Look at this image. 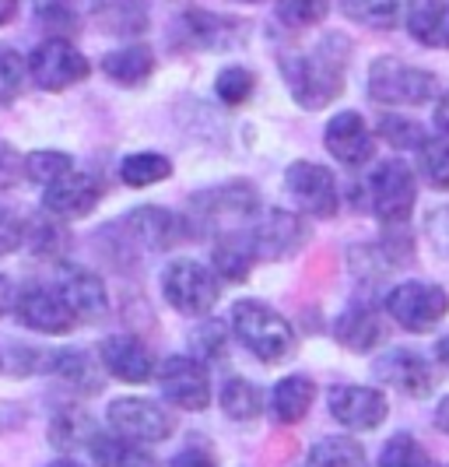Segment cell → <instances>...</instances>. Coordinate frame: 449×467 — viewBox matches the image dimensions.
<instances>
[{"instance_id": "cell-49", "label": "cell", "mask_w": 449, "mask_h": 467, "mask_svg": "<svg viewBox=\"0 0 449 467\" xmlns=\"http://www.w3.org/2000/svg\"><path fill=\"white\" fill-rule=\"evenodd\" d=\"M432 127L449 140V88L443 95H435V109H432Z\"/></svg>"}, {"instance_id": "cell-48", "label": "cell", "mask_w": 449, "mask_h": 467, "mask_svg": "<svg viewBox=\"0 0 449 467\" xmlns=\"http://www.w3.org/2000/svg\"><path fill=\"white\" fill-rule=\"evenodd\" d=\"M428 239H432V246L439 254H449V208L432 211V218H428Z\"/></svg>"}, {"instance_id": "cell-37", "label": "cell", "mask_w": 449, "mask_h": 467, "mask_svg": "<svg viewBox=\"0 0 449 467\" xmlns=\"http://www.w3.org/2000/svg\"><path fill=\"white\" fill-rule=\"evenodd\" d=\"M376 134L390 148H397V151H418L422 144L428 140V130L418 123V119L403 117V113H383L376 123Z\"/></svg>"}, {"instance_id": "cell-42", "label": "cell", "mask_w": 449, "mask_h": 467, "mask_svg": "<svg viewBox=\"0 0 449 467\" xmlns=\"http://www.w3.org/2000/svg\"><path fill=\"white\" fill-rule=\"evenodd\" d=\"M257 92V74L250 67H232L218 70V78H214V95L225 102V106H242L250 95Z\"/></svg>"}, {"instance_id": "cell-52", "label": "cell", "mask_w": 449, "mask_h": 467, "mask_svg": "<svg viewBox=\"0 0 449 467\" xmlns=\"http://www.w3.org/2000/svg\"><path fill=\"white\" fill-rule=\"evenodd\" d=\"M15 15H18V0H0V28L15 22Z\"/></svg>"}, {"instance_id": "cell-17", "label": "cell", "mask_w": 449, "mask_h": 467, "mask_svg": "<svg viewBox=\"0 0 449 467\" xmlns=\"http://www.w3.org/2000/svg\"><path fill=\"white\" fill-rule=\"evenodd\" d=\"M11 309H15V317L22 320L25 327L39 330V334H71L74 324H77L53 285H25L22 292L15 296Z\"/></svg>"}, {"instance_id": "cell-51", "label": "cell", "mask_w": 449, "mask_h": 467, "mask_svg": "<svg viewBox=\"0 0 449 467\" xmlns=\"http://www.w3.org/2000/svg\"><path fill=\"white\" fill-rule=\"evenodd\" d=\"M432 421H435V429H439L443 436H449V394L435 404V415H432Z\"/></svg>"}, {"instance_id": "cell-21", "label": "cell", "mask_w": 449, "mask_h": 467, "mask_svg": "<svg viewBox=\"0 0 449 467\" xmlns=\"http://www.w3.org/2000/svg\"><path fill=\"white\" fill-rule=\"evenodd\" d=\"M98 201H102V183L92 172H77V169L43 187V208L56 218H85L92 214Z\"/></svg>"}, {"instance_id": "cell-9", "label": "cell", "mask_w": 449, "mask_h": 467, "mask_svg": "<svg viewBox=\"0 0 449 467\" xmlns=\"http://www.w3.org/2000/svg\"><path fill=\"white\" fill-rule=\"evenodd\" d=\"M155 379L162 387V398L179 411H204L211 408L214 387L211 373L193 355H168L155 366Z\"/></svg>"}, {"instance_id": "cell-26", "label": "cell", "mask_w": 449, "mask_h": 467, "mask_svg": "<svg viewBox=\"0 0 449 467\" xmlns=\"http://www.w3.org/2000/svg\"><path fill=\"white\" fill-rule=\"evenodd\" d=\"M312 400H316V383L306 373H291L270 387L267 404L278 425H299L309 415Z\"/></svg>"}, {"instance_id": "cell-14", "label": "cell", "mask_w": 449, "mask_h": 467, "mask_svg": "<svg viewBox=\"0 0 449 467\" xmlns=\"http://www.w3.org/2000/svg\"><path fill=\"white\" fill-rule=\"evenodd\" d=\"M327 408L337 425L348 432H372L390 415V400L376 387H358V383H341L327 394Z\"/></svg>"}, {"instance_id": "cell-55", "label": "cell", "mask_w": 449, "mask_h": 467, "mask_svg": "<svg viewBox=\"0 0 449 467\" xmlns=\"http://www.w3.org/2000/svg\"><path fill=\"white\" fill-rule=\"evenodd\" d=\"M232 4H260V0H232Z\"/></svg>"}, {"instance_id": "cell-16", "label": "cell", "mask_w": 449, "mask_h": 467, "mask_svg": "<svg viewBox=\"0 0 449 467\" xmlns=\"http://www.w3.org/2000/svg\"><path fill=\"white\" fill-rule=\"evenodd\" d=\"M323 144H327L331 159H337L341 165H352V169L369 165L376 159V134L365 123V117L355 113V109H341L337 117L327 119Z\"/></svg>"}, {"instance_id": "cell-32", "label": "cell", "mask_w": 449, "mask_h": 467, "mask_svg": "<svg viewBox=\"0 0 449 467\" xmlns=\"http://www.w3.org/2000/svg\"><path fill=\"white\" fill-rule=\"evenodd\" d=\"M411 4L414 0H341V11L365 28H397L407 18Z\"/></svg>"}, {"instance_id": "cell-1", "label": "cell", "mask_w": 449, "mask_h": 467, "mask_svg": "<svg viewBox=\"0 0 449 467\" xmlns=\"http://www.w3.org/2000/svg\"><path fill=\"white\" fill-rule=\"evenodd\" d=\"M348 64H352V39L341 32H327L312 49H288L278 57L288 92L309 113L331 106L344 92Z\"/></svg>"}, {"instance_id": "cell-19", "label": "cell", "mask_w": 449, "mask_h": 467, "mask_svg": "<svg viewBox=\"0 0 449 467\" xmlns=\"http://www.w3.org/2000/svg\"><path fill=\"white\" fill-rule=\"evenodd\" d=\"M179 32L189 47L204 49V53H221V49H236L246 43V22L229 18V15H214L208 7H189L179 18Z\"/></svg>"}, {"instance_id": "cell-45", "label": "cell", "mask_w": 449, "mask_h": 467, "mask_svg": "<svg viewBox=\"0 0 449 467\" xmlns=\"http://www.w3.org/2000/svg\"><path fill=\"white\" fill-rule=\"evenodd\" d=\"M15 250H22V218L0 208V257H11Z\"/></svg>"}, {"instance_id": "cell-35", "label": "cell", "mask_w": 449, "mask_h": 467, "mask_svg": "<svg viewBox=\"0 0 449 467\" xmlns=\"http://www.w3.org/2000/svg\"><path fill=\"white\" fill-rule=\"evenodd\" d=\"M168 176H172V162L158 151H134V155H127L119 162V180L134 190L166 183Z\"/></svg>"}, {"instance_id": "cell-41", "label": "cell", "mask_w": 449, "mask_h": 467, "mask_svg": "<svg viewBox=\"0 0 449 467\" xmlns=\"http://www.w3.org/2000/svg\"><path fill=\"white\" fill-rule=\"evenodd\" d=\"M274 15L284 28L299 32V28H312L331 15V0H278Z\"/></svg>"}, {"instance_id": "cell-24", "label": "cell", "mask_w": 449, "mask_h": 467, "mask_svg": "<svg viewBox=\"0 0 449 467\" xmlns=\"http://www.w3.org/2000/svg\"><path fill=\"white\" fill-rule=\"evenodd\" d=\"M253 264H257V254H253V243H250V229H246V233L214 235L211 271L218 275V281H225V285H242V281L250 278Z\"/></svg>"}, {"instance_id": "cell-10", "label": "cell", "mask_w": 449, "mask_h": 467, "mask_svg": "<svg viewBox=\"0 0 449 467\" xmlns=\"http://www.w3.org/2000/svg\"><path fill=\"white\" fill-rule=\"evenodd\" d=\"M109 429L130 440V443H162L176 432V419L168 415L166 404L151 398H117L106 408Z\"/></svg>"}, {"instance_id": "cell-4", "label": "cell", "mask_w": 449, "mask_h": 467, "mask_svg": "<svg viewBox=\"0 0 449 467\" xmlns=\"http://www.w3.org/2000/svg\"><path fill=\"white\" fill-rule=\"evenodd\" d=\"M439 95L435 74L401 57H376L369 67V99L379 106H425Z\"/></svg>"}, {"instance_id": "cell-43", "label": "cell", "mask_w": 449, "mask_h": 467, "mask_svg": "<svg viewBox=\"0 0 449 467\" xmlns=\"http://www.w3.org/2000/svg\"><path fill=\"white\" fill-rule=\"evenodd\" d=\"M189 348H193V358H200L204 366L225 358V351H229V327H225V320H204L200 327L189 334Z\"/></svg>"}, {"instance_id": "cell-15", "label": "cell", "mask_w": 449, "mask_h": 467, "mask_svg": "<svg viewBox=\"0 0 449 467\" xmlns=\"http://www.w3.org/2000/svg\"><path fill=\"white\" fill-rule=\"evenodd\" d=\"M372 373L383 387H393L403 398L422 400L435 390V369L422 351L414 348H390L372 362Z\"/></svg>"}, {"instance_id": "cell-34", "label": "cell", "mask_w": 449, "mask_h": 467, "mask_svg": "<svg viewBox=\"0 0 449 467\" xmlns=\"http://www.w3.org/2000/svg\"><path fill=\"white\" fill-rule=\"evenodd\" d=\"M98 7V0H46L39 4V25H46L49 32H56L60 39L67 32H77L88 22Z\"/></svg>"}, {"instance_id": "cell-54", "label": "cell", "mask_w": 449, "mask_h": 467, "mask_svg": "<svg viewBox=\"0 0 449 467\" xmlns=\"http://www.w3.org/2000/svg\"><path fill=\"white\" fill-rule=\"evenodd\" d=\"M46 467H85V464H77L71 457H60V461H53V464H46Z\"/></svg>"}, {"instance_id": "cell-33", "label": "cell", "mask_w": 449, "mask_h": 467, "mask_svg": "<svg viewBox=\"0 0 449 467\" xmlns=\"http://www.w3.org/2000/svg\"><path fill=\"white\" fill-rule=\"evenodd\" d=\"M95 18L113 36H138V32L148 28L144 0H98Z\"/></svg>"}, {"instance_id": "cell-38", "label": "cell", "mask_w": 449, "mask_h": 467, "mask_svg": "<svg viewBox=\"0 0 449 467\" xmlns=\"http://www.w3.org/2000/svg\"><path fill=\"white\" fill-rule=\"evenodd\" d=\"M379 467H439L435 464V457L428 453L425 446L418 443L411 432H397V436H390L383 450H379Z\"/></svg>"}, {"instance_id": "cell-29", "label": "cell", "mask_w": 449, "mask_h": 467, "mask_svg": "<svg viewBox=\"0 0 449 467\" xmlns=\"http://www.w3.org/2000/svg\"><path fill=\"white\" fill-rule=\"evenodd\" d=\"M218 404H221V411H225L232 421H253V419H260L263 415L267 398H263V390L253 383V379L232 376V379H225V383H221Z\"/></svg>"}, {"instance_id": "cell-25", "label": "cell", "mask_w": 449, "mask_h": 467, "mask_svg": "<svg viewBox=\"0 0 449 467\" xmlns=\"http://www.w3.org/2000/svg\"><path fill=\"white\" fill-rule=\"evenodd\" d=\"M403 28L418 47L449 49V0H414Z\"/></svg>"}, {"instance_id": "cell-2", "label": "cell", "mask_w": 449, "mask_h": 467, "mask_svg": "<svg viewBox=\"0 0 449 467\" xmlns=\"http://www.w3.org/2000/svg\"><path fill=\"white\" fill-rule=\"evenodd\" d=\"M229 330L236 334L239 345L253 358H260L263 366L291 362L295 348H299V337H295L291 324L274 306L260 303V299H239L229 313Z\"/></svg>"}, {"instance_id": "cell-47", "label": "cell", "mask_w": 449, "mask_h": 467, "mask_svg": "<svg viewBox=\"0 0 449 467\" xmlns=\"http://www.w3.org/2000/svg\"><path fill=\"white\" fill-rule=\"evenodd\" d=\"M168 467H218V461H214V453L208 446L193 443V446H183V450L168 461Z\"/></svg>"}, {"instance_id": "cell-36", "label": "cell", "mask_w": 449, "mask_h": 467, "mask_svg": "<svg viewBox=\"0 0 449 467\" xmlns=\"http://www.w3.org/2000/svg\"><path fill=\"white\" fill-rule=\"evenodd\" d=\"M306 467H369V453L348 436H327L309 450Z\"/></svg>"}, {"instance_id": "cell-39", "label": "cell", "mask_w": 449, "mask_h": 467, "mask_svg": "<svg viewBox=\"0 0 449 467\" xmlns=\"http://www.w3.org/2000/svg\"><path fill=\"white\" fill-rule=\"evenodd\" d=\"M74 169V159L67 151H28L22 159V176L25 180H32V183H39V187H49V183H56L60 176H67Z\"/></svg>"}, {"instance_id": "cell-30", "label": "cell", "mask_w": 449, "mask_h": 467, "mask_svg": "<svg viewBox=\"0 0 449 467\" xmlns=\"http://www.w3.org/2000/svg\"><path fill=\"white\" fill-rule=\"evenodd\" d=\"M98 436L95 419L81 408H60L49 421V443L56 450H85Z\"/></svg>"}, {"instance_id": "cell-3", "label": "cell", "mask_w": 449, "mask_h": 467, "mask_svg": "<svg viewBox=\"0 0 449 467\" xmlns=\"http://www.w3.org/2000/svg\"><path fill=\"white\" fill-rule=\"evenodd\" d=\"M193 214H197V229L211 235L221 233H246L257 214H260V193L253 183H221V187H208L204 193H197L193 201Z\"/></svg>"}, {"instance_id": "cell-18", "label": "cell", "mask_w": 449, "mask_h": 467, "mask_svg": "<svg viewBox=\"0 0 449 467\" xmlns=\"http://www.w3.org/2000/svg\"><path fill=\"white\" fill-rule=\"evenodd\" d=\"M98 366L123 383H148L155 379V351L138 334H109L98 345Z\"/></svg>"}, {"instance_id": "cell-44", "label": "cell", "mask_w": 449, "mask_h": 467, "mask_svg": "<svg viewBox=\"0 0 449 467\" xmlns=\"http://www.w3.org/2000/svg\"><path fill=\"white\" fill-rule=\"evenodd\" d=\"M25 78H28V67H25V57L15 53V49L0 47V106L15 102L25 88Z\"/></svg>"}, {"instance_id": "cell-22", "label": "cell", "mask_w": 449, "mask_h": 467, "mask_svg": "<svg viewBox=\"0 0 449 467\" xmlns=\"http://www.w3.org/2000/svg\"><path fill=\"white\" fill-rule=\"evenodd\" d=\"M333 337L348 351H372L383 341V317L376 303L369 299H352L333 320Z\"/></svg>"}, {"instance_id": "cell-13", "label": "cell", "mask_w": 449, "mask_h": 467, "mask_svg": "<svg viewBox=\"0 0 449 467\" xmlns=\"http://www.w3.org/2000/svg\"><path fill=\"white\" fill-rule=\"evenodd\" d=\"M53 288L67 303L77 324H95V320H102L109 313V288L85 264H60Z\"/></svg>"}, {"instance_id": "cell-27", "label": "cell", "mask_w": 449, "mask_h": 467, "mask_svg": "<svg viewBox=\"0 0 449 467\" xmlns=\"http://www.w3.org/2000/svg\"><path fill=\"white\" fill-rule=\"evenodd\" d=\"M46 369L60 383H67L77 394H98L102 390V366L85 348H60L49 355Z\"/></svg>"}, {"instance_id": "cell-50", "label": "cell", "mask_w": 449, "mask_h": 467, "mask_svg": "<svg viewBox=\"0 0 449 467\" xmlns=\"http://www.w3.org/2000/svg\"><path fill=\"white\" fill-rule=\"evenodd\" d=\"M11 306H15V285H11V278L0 271V317H7Z\"/></svg>"}, {"instance_id": "cell-53", "label": "cell", "mask_w": 449, "mask_h": 467, "mask_svg": "<svg viewBox=\"0 0 449 467\" xmlns=\"http://www.w3.org/2000/svg\"><path fill=\"white\" fill-rule=\"evenodd\" d=\"M435 355H439V362L449 369V334L446 337H439V345H435Z\"/></svg>"}, {"instance_id": "cell-7", "label": "cell", "mask_w": 449, "mask_h": 467, "mask_svg": "<svg viewBox=\"0 0 449 467\" xmlns=\"http://www.w3.org/2000/svg\"><path fill=\"white\" fill-rule=\"evenodd\" d=\"M383 309L397 327L411 330V334H425V330H435L449 317V292L432 285V281L411 278L386 292Z\"/></svg>"}, {"instance_id": "cell-23", "label": "cell", "mask_w": 449, "mask_h": 467, "mask_svg": "<svg viewBox=\"0 0 449 467\" xmlns=\"http://www.w3.org/2000/svg\"><path fill=\"white\" fill-rule=\"evenodd\" d=\"M98 67H102V74H106L113 85H119V88H141V85H148V78L155 74L158 60H155V49L151 47L130 43V47L109 49Z\"/></svg>"}, {"instance_id": "cell-6", "label": "cell", "mask_w": 449, "mask_h": 467, "mask_svg": "<svg viewBox=\"0 0 449 467\" xmlns=\"http://www.w3.org/2000/svg\"><path fill=\"white\" fill-rule=\"evenodd\" d=\"M365 201L369 211L386 225H403L411 218V211L418 204V176L414 169L401 159H386L376 162L365 183Z\"/></svg>"}, {"instance_id": "cell-31", "label": "cell", "mask_w": 449, "mask_h": 467, "mask_svg": "<svg viewBox=\"0 0 449 467\" xmlns=\"http://www.w3.org/2000/svg\"><path fill=\"white\" fill-rule=\"evenodd\" d=\"M22 246H28L36 257H60L67 250V229L56 214H36L22 222Z\"/></svg>"}, {"instance_id": "cell-28", "label": "cell", "mask_w": 449, "mask_h": 467, "mask_svg": "<svg viewBox=\"0 0 449 467\" xmlns=\"http://www.w3.org/2000/svg\"><path fill=\"white\" fill-rule=\"evenodd\" d=\"M95 467H162L155 461V453L141 443H130L117 432H98L92 443H88Z\"/></svg>"}, {"instance_id": "cell-40", "label": "cell", "mask_w": 449, "mask_h": 467, "mask_svg": "<svg viewBox=\"0 0 449 467\" xmlns=\"http://www.w3.org/2000/svg\"><path fill=\"white\" fill-rule=\"evenodd\" d=\"M414 155H418V172L428 187L449 190V140L428 138Z\"/></svg>"}, {"instance_id": "cell-20", "label": "cell", "mask_w": 449, "mask_h": 467, "mask_svg": "<svg viewBox=\"0 0 449 467\" xmlns=\"http://www.w3.org/2000/svg\"><path fill=\"white\" fill-rule=\"evenodd\" d=\"M123 229L130 233V239L144 246V250H172L187 239V222L168 208H158V204H141L130 214H123Z\"/></svg>"}, {"instance_id": "cell-46", "label": "cell", "mask_w": 449, "mask_h": 467, "mask_svg": "<svg viewBox=\"0 0 449 467\" xmlns=\"http://www.w3.org/2000/svg\"><path fill=\"white\" fill-rule=\"evenodd\" d=\"M22 180V155L15 151V144L0 138V190H11Z\"/></svg>"}, {"instance_id": "cell-5", "label": "cell", "mask_w": 449, "mask_h": 467, "mask_svg": "<svg viewBox=\"0 0 449 467\" xmlns=\"http://www.w3.org/2000/svg\"><path fill=\"white\" fill-rule=\"evenodd\" d=\"M162 296L179 317L200 320L221 299V281L208 264L193 257H179L162 271Z\"/></svg>"}, {"instance_id": "cell-8", "label": "cell", "mask_w": 449, "mask_h": 467, "mask_svg": "<svg viewBox=\"0 0 449 467\" xmlns=\"http://www.w3.org/2000/svg\"><path fill=\"white\" fill-rule=\"evenodd\" d=\"M25 67H28V78H32L43 92H64V88H74V85H81V81L92 74L88 57L74 47L71 39H60V36L43 39L39 47L28 53Z\"/></svg>"}, {"instance_id": "cell-11", "label": "cell", "mask_w": 449, "mask_h": 467, "mask_svg": "<svg viewBox=\"0 0 449 467\" xmlns=\"http://www.w3.org/2000/svg\"><path fill=\"white\" fill-rule=\"evenodd\" d=\"M250 243H253L257 260H267V264L291 260L295 254H302V246L309 243V225L295 211L267 208L250 225Z\"/></svg>"}, {"instance_id": "cell-12", "label": "cell", "mask_w": 449, "mask_h": 467, "mask_svg": "<svg viewBox=\"0 0 449 467\" xmlns=\"http://www.w3.org/2000/svg\"><path fill=\"white\" fill-rule=\"evenodd\" d=\"M284 187L299 204V211L309 218H333L341 211V187H337L333 169L327 165L309 162V159L291 162L284 169Z\"/></svg>"}]
</instances>
